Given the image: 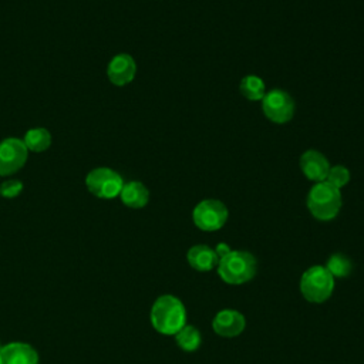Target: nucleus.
<instances>
[{
	"label": "nucleus",
	"instance_id": "nucleus-1",
	"mask_svg": "<svg viewBox=\"0 0 364 364\" xmlns=\"http://www.w3.org/2000/svg\"><path fill=\"white\" fill-rule=\"evenodd\" d=\"M152 327L165 336H175L186 324V310L182 301L172 296H159L151 307Z\"/></svg>",
	"mask_w": 364,
	"mask_h": 364
},
{
	"label": "nucleus",
	"instance_id": "nucleus-2",
	"mask_svg": "<svg viewBox=\"0 0 364 364\" xmlns=\"http://www.w3.org/2000/svg\"><path fill=\"white\" fill-rule=\"evenodd\" d=\"M256 257L246 250H230L218 262V274L228 284H242L255 277Z\"/></svg>",
	"mask_w": 364,
	"mask_h": 364
},
{
	"label": "nucleus",
	"instance_id": "nucleus-3",
	"mask_svg": "<svg viewBox=\"0 0 364 364\" xmlns=\"http://www.w3.org/2000/svg\"><path fill=\"white\" fill-rule=\"evenodd\" d=\"M307 208L310 213L323 222L334 219L341 208V192L327 181L317 182L307 193Z\"/></svg>",
	"mask_w": 364,
	"mask_h": 364
},
{
	"label": "nucleus",
	"instance_id": "nucleus-4",
	"mask_svg": "<svg viewBox=\"0 0 364 364\" xmlns=\"http://www.w3.org/2000/svg\"><path fill=\"white\" fill-rule=\"evenodd\" d=\"M334 290V277L326 269V266L309 267L300 279V291L303 297L310 303L326 301Z\"/></svg>",
	"mask_w": 364,
	"mask_h": 364
},
{
	"label": "nucleus",
	"instance_id": "nucleus-5",
	"mask_svg": "<svg viewBox=\"0 0 364 364\" xmlns=\"http://www.w3.org/2000/svg\"><path fill=\"white\" fill-rule=\"evenodd\" d=\"M85 185L94 196L101 199H112L121 193L124 181L117 171L101 166L88 172Z\"/></svg>",
	"mask_w": 364,
	"mask_h": 364
},
{
	"label": "nucleus",
	"instance_id": "nucleus-6",
	"mask_svg": "<svg viewBox=\"0 0 364 364\" xmlns=\"http://www.w3.org/2000/svg\"><path fill=\"white\" fill-rule=\"evenodd\" d=\"M228 208L218 199H203L192 212V219L196 228L205 232L220 229L228 220Z\"/></svg>",
	"mask_w": 364,
	"mask_h": 364
},
{
	"label": "nucleus",
	"instance_id": "nucleus-7",
	"mask_svg": "<svg viewBox=\"0 0 364 364\" xmlns=\"http://www.w3.org/2000/svg\"><path fill=\"white\" fill-rule=\"evenodd\" d=\"M262 109L267 119L276 124H286L293 118L294 101L283 90L274 88L264 94L262 100Z\"/></svg>",
	"mask_w": 364,
	"mask_h": 364
},
{
	"label": "nucleus",
	"instance_id": "nucleus-8",
	"mask_svg": "<svg viewBox=\"0 0 364 364\" xmlns=\"http://www.w3.org/2000/svg\"><path fill=\"white\" fill-rule=\"evenodd\" d=\"M28 156V149L18 138H6L0 142V175L9 176L20 171Z\"/></svg>",
	"mask_w": 364,
	"mask_h": 364
},
{
	"label": "nucleus",
	"instance_id": "nucleus-9",
	"mask_svg": "<svg viewBox=\"0 0 364 364\" xmlns=\"http://www.w3.org/2000/svg\"><path fill=\"white\" fill-rule=\"evenodd\" d=\"M135 74H136L135 60L125 53H121L112 57L107 67L108 80L117 87H124L129 84L134 80Z\"/></svg>",
	"mask_w": 364,
	"mask_h": 364
},
{
	"label": "nucleus",
	"instance_id": "nucleus-10",
	"mask_svg": "<svg viewBox=\"0 0 364 364\" xmlns=\"http://www.w3.org/2000/svg\"><path fill=\"white\" fill-rule=\"evenodd\" d=\"M246 327L245 316L232 309L220 310L212 321V328L218 336L222 337H235L239 336Z\"/></svg>",
	"mask_w": 364,
	"mask_h": 364
},
{
	"label": "nucleus",
	"instance_id": "nucleus-11",
	"mask_svg": "<svg viewBox=\"0 0 364 364\" xmlns=\"http://www.w3.org/2000/svg\"><path fill=\"white\" fill-rule=\"evenodd\" d=\"M300 168L307 179L317 183L326 181L330 164L321 152L316 149H307L300 156Z\"/></svg>",
	"mask_w": 364,
	"mask_h": 364
},
{
	"label": "nucleus",
	"instance_id": "nucleus-12",
	"mask_svg": "<svg viewBox=\"0 0 364 364\" xmlns=\"http://www.w3.org/2000/svg\"><path fill=\"white\" fill-rule=\"evenodd\" d=\"M0 364H38V354L31 346L14 341L0 348Z\"/></svg>",
	"mask_w": 364,
	"mask_h": 364
},
{
	"label": "nucleus",
	"instance_id": "nucleus-13",
	"mask_svg": "<svg viewBox=\"0 0 364 364\" xmlns=\"http://www.w3.org/2000/svg\"><path fill=\"white\" fill-rule=\"evenodd\" d=\"M186 260L198 272H209L218 266L219 257L215 249L206 245H195L186 253Z\"/></svg>",
	"mask_w": 364,
	"mask_h": 364
},
{
	"label": "nucleus",
	"instance_id": "nucleus-14",
	"mask_svg": "<svg viewBox=\"0 0 364 364\" xmlns=\"http://www.w3.org/2000/svg\"><path fill=\"white\" fill-rule=\"evenodd\" d=\"M121 202L132 209L144 208L149 200V191L142 182L131 181L124 183L121 193H119Z\"/></svg>",
	"mask_w": 364,
	"mask_h": 364
},
{
	"label": "nucleus",
	"instance_id": "nucleus-15",
	"mask_svg": "<svg viewBox=\"0 0 364 364\" xmlns=\"http://www.w3.org/2000/svg\"><path fill=\"white\" fill-rule=\"evenodd\" d=\"M175 340H176V344L179 346L181 350H183L186 353H191V351H195L200 346L202 336H200L199 330L195 326L185 324L175 334Z\"/></svg>",
	"mask_w": 364,
	"mask_h": 364
},
{
	"label": "nucleus",
	"instance_id": "nucleus-16",
	"mask_svg": "<svg viewBox=\"0 0 364 364\" xmlns=\"http://www.w3.org/2000/svg\"><path fill=\"white\" fill-rule=\"evenodd\" d=\"M23 142L28 151L43 152L50 146L51 135L46 128H31L26 132Z\"/></svg>",
	"mask_w": 364,
	"mask_h": 364
},
{
	"label": "nucleus",
	"instance_id": "nucleus-17",
	"mask_svg": "<svg viewBox=\"0 0 364 364\" xmlns=\"http://www.w3.org/2000/svg\"><path fill=\"white\" fill-rule=\"evenodd\" d=\"M240 92L245 98L250 101H262L264 94H266V87L264 82L260 77L257 75H246L240 81Z\"/></svg>",
	"mask_w": 364,
	"mask_h": 364
},
{
	"label": "nucleus",
	"instance_id": "nucleus-18",
	"mask_svg": "<svg viewBox=\"0 0 364 364\" xmlns=\"http://www.w3.org/2000/svg\"><path fill=\"white\" fill-rule=\"evenodd\" d=\"M326 269L330 272L333 277H347L353 270L351 260L343 253H334L326 263Z\"/></svg>",
	"mask_w": 364,
	"mask_h": 364
},
{
	"label": "nucleus",
	"instance_id": "nucleus-19",
	"mask_svg": "<svg viewBox=\"0 0 364 364\" xmlns=\"http://www.w3.org/2000/svg\"><path fill=\"white\" fill-rule=\"evenodd\" d=\"M326 181H327L328 183H331L333 186L341 189V188H343L344 185H347V182L350 181V171H348L346 166H343V165L330 166Z\"/></svg>",
	"mask_w": 364,
	"mask_h": 364
},
{
	"label": "nucleus",
	"instance_id": "nucleus-20",
	"mask_svg": "<svg viewBox=\"0 0 364 364\" xmlns=\"http://www.w3.org/2000/svg\"><path fill=\"white\" fill-rule=\"evenodd\" d=\"M21 191H23V183L18 179H9L0 185V195L7 199L18 196Z\"/></svg>",
	"mask_w": 364,
	"mask_h": 364
},
{
	"label": "nucleus",
	"instance_id": "nucleus-21",
	"mask_svg": "<svg viewBox=\"0 0 364 364\" xmlns=\"http://www.w3.org/2000/svg\"><path fill=\"white\" fill-rule=\"evenodd\" d=\"M215 252H216L218 257L220 259L222 256H225L226 253H229V252H230V249H229V246H228L226 243H219V245H218V247L215 249Z\"/></svg>",
	"mask_w": 364,
	"mask_h": 364
},
{
	"label": "nucleus",
	"instance_id": "nucleus-22",
	"mask_svg": "<svg viewBox=\"0 0 364 364\" xmlns=\"http://www.w3.org/2000/svg\"><path fill=\"white\" fill-rule=\"evenodd\" d=\"M0 348H1V344H0Z\"/></svg>",
	"mask_w": 364,
	"mask_h": 364
}]
</instances>
